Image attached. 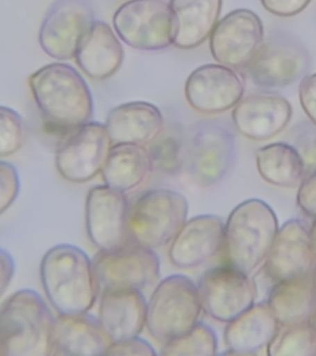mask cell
Listing matches in <instances>:
<instances>
[{"mask_svg":"<svg viewBox=\"0 0 316 356\" xmlns=\"http://www.w3.org/2000/svg\"><path fill=\"white\" fill-rule=\"evenodd\" d=\"M266 350L270 356L316 355V331L310 322L280 325Z\"/></svg>","mask_w":316,"mask_h":356,"instance_id":"obj_29","label":"cell"},{"mask_svg":"<svg viewBox=\"0 0 316 356\" xmlns=\"http://www.w3.org/2000/svg\"><path fill=\"white\" fill-rule=\"evenodd\" d=\"M113 24L119 38L135 49L156 51L174 44L173 11L165 0H129L116 10Z\"/></svg>","mask_w":316,"mask_h":356,"instance_id":"obj_7","label":"cell"},{"mask_svg":"<svg viewBox=\"0 0 316 356\" xmlns=\"http://www.w3.org/2000/svg\"><path fill=\"white\" fill-rule=\"evenodd\" d=\"M55 318L38 292H15L0 309V355L48 356Z\"/></svg>","mask_w":316,"mask_h":356,"instance_id":"obj_3","label":"cell"},{"mask_svg":"<svg viewBox=\"0 0 316 356\" xmlns=\"http://www.w3.org/2000/svg\"><path fill=\"white\" fill-rule=\"evenodd\" d=\"M316 255L310 229L301 220H288L279 227L265 261L266 274L274 282L312 272Z\"/></svg>","mask_w":316,"mask_h":356,"instance_id":"obj_17","label":"cell"},{"mask_svg":"<svg viewBox=\"0 0 316 356\" xmlns=\"http://www.w3.org/2000/svg\"><path fill=\"white\" fill-rule=\"evenodd\" d=\"M197 286L202 310L226 324L251 308L257 297L249 275L227 264L207 270Z\"/></svg>","mask_w":316,"mask_h":356,"instance_id":"obj_12","label":"cell"},{"mask_svg":"<svg viewBox=\"0 0 316 356\" xmlns=\"http://www.w3.org/2000/svg\"><path fill=\"white\" fill-rule=\"evenodd\" d=\"M310 235L313 250H315L316 255V218H315V221H313L312 227L310 228Z\"/></svg>","mask_w":316,"mask_h":356,"instance_id":"obj_40","label":"cell"},{"mask_svg":"<svg viewBox=\"0 0 316 356\" xmlns=\"http://www.w3.org/2000/svg\"><path fill=\"white\" fill-rule=\"evenodd\" d=\"M280 324L267 300L254 303L224 330V343L230 355H256L266 349L278 331Z\"/></svg>","mask_w":316,"mask_h":356,"instance_id":"obj_23","label":"cell"},{"mask_svg":"<svg viewBox=\"0 0 316 356\" xmlns=\"http://www.w3.org/2000/svg\"><path fill=\"white\" fill-rule=\"evenodd\" d=\"M299 97L304 113L316 124V74L303 77L299 83Z\"/></svg>","mask_w":316,"mask_h":356,"instance_id":"obj_37","label":"cell"},{"mask_svg":"<svg viewBox=\"0 0 316 356\" xmlns=\"http://www.w3.org/2000/svg\"><path fill=\"white\" fill-rule=\"evenodd\" d=\"M310 65L309 52L299 39L276 33L263 39L242 72L255 85L276 88L295 83Z\"/></svg>","mask_w":316,"mask_h":356,"instance_id":"obj_8","label":"cell"},{"mask_svg":"<svg viewBox=\"0 0 316 356\" xmlns=\"http://www.w3.org/2000/svg\"><path fill=\"white\" fill-rule=\"evenodd\" d=\"M267 302L280 325L310 322L316 312V280L312 272L274 284Z\"/></svg>","mask_w":316,"mask_h":356,"instance_id":"obj_26","label":"cell"},{"mask_svg":"<svg viewBox=\"0 0 316 356\" xmlns=\"http://www.w3.org/2000/svg\"><path fill=\"white\" fill-rule=\"evenodd\" d=\"M147 311L148 302L138 289H108L101 293L99 319L113 341L140 336Z\"/></svg>","mask_w":316,"mask_h":356,"instance_id":"obj_21","label":"cell"},{"mask_svg":"<svg viewBox=\"0 0 316 356\" xmlns=\"http://www.w3.org/2000/svg\"><path fill=\"white\" fill-rule=\"evenodd\" d=\"M292 146L301 155L306 177L316 171V124L304 122L297 125Z\"/></svg>","mask_w":316,"mask_h":356,"instance_id":"obj_33","label":"cell"},{"mask_svg":"<svg viewBox=\"0 0 316 356\" xmlns=\"http://www.w3.org/2000/svg\"><path fill=\"white\" fill-rule=\"evenodd\" d=\"M113 342L99 317L88 312L60 314L55 318L51 355H106Z\"/></svg>","mask_w":316,"mask_h":356,"instance_id":"obj_20","label":"cell"},{"mask_svg":"<svg viewBox=\"0 0 316 356\" xmlns=\"http://www.w3.org/2000/svg\"><path fill=\"white\" fill-rule=\"evenodd\" d=\"M156 355L157 353L154 348L145 339L140 338V336L123 339V341H113L106 353V355L116 356H151Z\"/></svg>","mask_w":316,"mask_h":356,"instance_id":"obj_35","label":"cell"},{"mask_svg":"<svg viewBox=\"0 0 316 356\" xmlns=\"http://www.w3.org/2000/svg\"><path fill=\"white\" fill-rule=\"evenodd\" d=\"M292 117L290 103L280 95L255 93L243 97L232 111L235 129L251 140H268L279 135Z\"/></svg>","mask_w":316,"mask_h":356,"instance_id":"obj_19","label":"cell"},{"mask_svg":"<svg viewBox=\"0 0 316 356\" xmlns=\"http://www.w3.org/2000/svg\"><path fill=\"white\" fill-rule=\"evenodd\" d=\"M95 22L90 0H55L41 24L38 35L40 47L49 57L72 60L82 38Z\"/></svg>","mask_w":316,"mask_h":356,"instance_id":"obj_13","label":"cell"},{"mask_svg":"<svg viewBox=\"0 0 316 356\" xmlns=\"http://www.w3.org/2000/svg\"><path fill=\"white\" fill-rule=\"evenodd\" d=\"M20 191V177L12 163H0V213L10 207L17 199Z\"/></svg>","mask_w":316,"mask_h":356,"instance_id":"obj_34","label":"cell"},{"mask_svg":"<svg viewBox=\"0 0 316 356\" xmlns=\"http://www.w3.org/2000/svg\"><path fill=\"white\" fill-rule=\"evenodd\" d=\"M153 169L148 147L119 143L113 144L101 175L107 186L126 193L145 182Z\"/></svg>","mask_w":316,"mask_h":356,"instance_id":"obj_27","label":"cell"},{"mask_svg":"<svg viewBox=\"0 0 316 356\" xmlns=\"http://www.w3.org/2000/svg\"><path fill=\"white\" fill-rule=\"evenodd\" d=\"M28 83L47 124L52 132H58L60 139L92 118L90 89L82 75L69 64H47L31 74Z\"/></svg>","mask_w":316,"mask_h":356,"instance_id":"obj_1","label":"cell"},{"mask_svg":"<svg viewBox=\"0 0 316 356\" xmlns=\"http://www.w3.org/2000/svg\"><path fill=\"white\" fill-rule=\"evenodd\" d=\"M256 166L263 180L280 188H297L306 177L301 155L292 145L284 142L258 149Z\"/></svg>","mask_w":316,"mask_h":356,"instance_id":"obj_28","label":"cell"},{"mask_svg":"<svg viewBox=\"0 0 316 356\" xmlns=\"http://www.w3.org/2000/svg\"><path fill=\"white\" fill-rule=\"evenodd\" d=\"M105 125L113 144L145 146L162 135L165 120L159 108L152 103L132 102L110 110Z\"/></svg>","mask_w":316,"mask_h":356,"instance_id":"obj_22","label":"cell"},{"mask_svg":"<svg viewBox=\"0 0 316 356\" xmlns=\"http://www.w3.org/2000/svg\"><path fill=\"white\" fill-rule=\"evenodd\" d=\"M224 225L215 214H199L188 220L171 242V264L177 268L190 269L209 261L223 249Z\"/></svg>","mask_w":316,"mask_h":356,"instance_id":"obj_18","label":"cell"},{"mask_svg":"<svg viewBox=\"0 0 316 356\" xmlns=\"http://www.w3.org/2000/svg\"><path fill=\"white\" fill-rule=\"evenodd\" d=\"M154 168L168 175L177 174L184 163L181 139L174 135H162L149 144Z\"/></svg>","mask_w":316,"mask_h":356,"instance_id":"obj_31","label":"cell"},{"mask_svg":"<svg viewBox=\"0 0 316 356\" xmlns=\"http://www.w3.org/2000/svg\"><path fill=\"white\" fill-rule=\"evenodd\" d=\"M223 0H171L174 21V46L192 49L212 35Z\"/></svg>","mask_w":316,"mask_h":356,"instance_id":"obj_25","label":"cell"},{"mask_svg":"<svg viewBox=\"0 0 316 356\" xmlns=\"http://www.w3.org/2000/svg\"><path fill=\"white\" fill-rule=\"evenodd\" d=\"M188 202L180 192L167 188L146 191L129 207L128 238L155 250L171 243L188 221Z\"/></svg>","mask_w":316,"mask_h":356,"instance_id":"obj_6","label":"cell"},{"mask_svg":"<svg viewBox=\"0 0 316 356\" xmlns=\"http://www.w3.org/2000/svg\"><path fill=\"white\" fill-rule=\"evenodd\" d=\"M40 278L47 298L59 314L87 313L99 296L93 261L74 245L51 248L41 261Z\"/></svg>","mask_w":316,"mask_h":356,"instance_id":"obj_2","label":"cell"},{"mask_svg":"<svg viewBox=\"0 0 316 356\" xmlns=\"http://www.w3.org/2000/svg\"><path fill=\"white\" fill-rule=\"evenodd\" d=\"M260 2L263 8L274 15L291 17L301 13L310 0H260Z\"/></svg>","mask_w":316,"mask_h":356,"instance_id":"obj_38","label":"cell"},{"mask_svg":"<svg viewBox=\"0 0 316 356\" xmlns=\"http://www.w3.org/2000/svg\"><path fill=\"white\" fill-rule=\"evenodd\" d=\"M218 341L215 330L205 323L198 322L190 331L163 344L160 355L166 356L217 355Z\"/></svg>","mask_w":316,"mask_h":356,"instance_id":"obj_30","label":"cell"},{"mask_svg":"<svg viewBox=\"0 0 316 356\" xmlns=\"http://www.w3.org/2000/svg\"><path fill=\"white\" fill-rule=\"evenodd\" d=\"M124 49L107 22L96 21L80 42L74 56L77 65L94 80H105L120 70Z\"/></svg>","mask_w":316,"mask_h":356,"instance_id":"obj_24","label":"cell"},{"mask_svg":"<svg viewBox=\"0 0 316 356\" xmlns=\"http://www.w3.org/2000/svg\"><path fill=\"white\" fill-rule=\"evenodd\" d=\"M26 125L20 114L13 108L0 107V156L15 154L24 146L26 138Z\"/></svg>","mask_w":316,"mask_h":356,"instance_id":"obj_32","label":"cell"},{"mask_svg":"<svg viewBox=\"0 0 316 356\" xmlns=\"http://www.w3.org/2000/svg\"><path fill=\"white\" fill-rule=\"evenodd\" d=\"M113 146L106 125L101 122L74 128L58 141L57 171L69 182H88L102 172Z\"/></svg>","mask_w":316,"mask_h":356,"instance_id":"obj_9","label":"cell"},{"mask_svg":"<svg viewBox=\"0 0 316 356\" xmlns=\"http://www.w3.org/2000/svg\"><path fill=\"white\" fill-rule=\"evenodd\" d=\"M234 156L235 136L226 124L208 120L193 127L185 158L194 182L201 186L218 183L231 168Z\"/></svg>","mask_w":316,"mask_h":356,"instance_id":"obj_11","label":"cell"},{"mask_svg":"<svg viewBox=\"0 0 316 356\" xmlns=\"http://www.w3.org/2000/svg\"><path fill=\"white\" fill-rule=\"evenodd\" d=\"M297 203L304 213L316 218V171L308 175L299 185Z\"/></svg>","mask_w":316,"mask_h":356,"instance_id":"obj_36","label":"cell"},{"mask_svg":"<svg viewBox=\"0 0 316 356\" xmlns=\"http://www.w3.org/2000/svg\"><path fill=\"white\" fill-rule=\"evenodd\" d=\"M265 39L262 19L252 10L238 8L224 16L210 36L213 58L223 65L242 70Z\"/></svg>","mask_w":316,"mask_h":356,"instance_id":"obj_14","label":"cell"},{"mask_svg":"<svg viewBox=\"0 0 316 356\" xmlns=\"http://www.w3.org/2000/svg\"><path fill=\"white\" fill-rule=\"evenodd\" d=\"M201 311L197 284L185 275H169L152 292L146 327L152 338L165 344L190 331Z\"/></svg>","mask_w":316,"mask_h":356,"instance_id":"obj_5","label":"cell"},{"mask_svg":"<svg viewBox=\"0 0 316 356\" xmlns=\"http://www.w3.org/2000/svg\"><path fill=\"white\" fill-rule=\"evenodd\" d=\"M278 221L273 209L259 199L240 203L224 225L223 252L226 264L251 275L265 261Z\"/></svg>","mask_w":316,"mask_h":356,"instance_id":"obj_4","label":"cell"},{"mask_svg":"<svg viewBox=\"0 0 316 356\" xmlns=\"http://www.w3.org/2000/svg\"><path fill=\"white\" fill-rule=\"evenodd\" d=\"M0 267H1V275H0L1 286H0V291H1V295H3L8 286L12 282L15 272V259L3 248L0 250Z\"/></svg>","mask_w":316,"mask_h":356,"instance_id":"obj_39","label":"cell"},{"mask_svg":"<svg viewBox=\"0 0 316 356\" xmlns=\"http://www.w3.org/2000/svg\"><path fill=\"white\" fill-rule=\"evenodd\" d=\"M128 202L124 192L105 185L94 186L85 200V225L99 250L115 249L128 241Z\"/></svg>","mask_w":316,"mask_h":356,"instance_id":"obj_16","label":"cell"},{"mask_svg":"<svg viewBox=\"0 0 316 356\" xmlns=\"http://www.w3.org/2000/svg\"><path fill=\"white\" fill-rule=\"evenodd\" d=\"M92 261L101 293L117 289L142 291L160 277L156 252L131 239L115 249L99 250Z\"/></svg>","mask_w":316,"mask_h":356,"instance_id":"obj_10","label":"cell"},{"mask_svg":"<svg viewBox=\"0 0 316 356\" xmlns=\"http://www.w3.org/2000/svg\"><path fill=\"white\" fill-rule=\"evenodd\" d=\"M245 82L231 67L205 64L194 70L185 86L188 104L203 114L224 113L242 99Z\"/></svg>","mask_w":316,"mask_h":356,"instance_id":"obj_15","label":"cell"},{"mask_svg":"<svg viewBox=\"0 0 316 356\" xmlns=\"http://www.w3.org/2000/svg\"><path fill=\"white\" fill-rule=\"evenodd\" d=\"M310 325H313V328H315V330L316 331V312L315 314H313L312 319L310 320Z\"/></svg>","mask_w":316,"mask_h":356,"instance_id":"obj_41","label":"cell"}]
</instances>
